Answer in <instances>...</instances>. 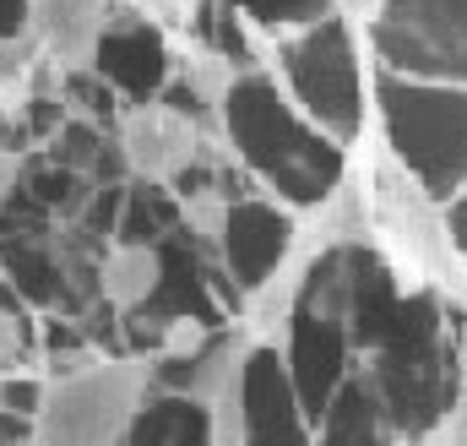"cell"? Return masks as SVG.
Returning <instances> with one entry per match:
<instances>
[{"mask_svg":"<svg viewBox=\"0 0 467 446\" xmlns=\"http://www.w3.org/2000/svg\"><path fill=\"white\" fill-rule=\"evenodd\" d=\"M152 392V359L136 354H119L77 381H49L33 419V446H125L130 419Z\"/></svg>","mask_w":467,"mask_h":446,"instance_id":"1","label":"cell"},{"mask_svg":"<svg viewBox=\"0 0 467 446\" xmlns=\"http://www.w3.org/2000/svg\"><path fill=\"white\" fill-rule=\"evenodd\" d=\"M119 158L141 186H185L191 169L202 164V120L185 104L169 99H141L130 110H119Z\"/></svg>","mask_w":467,"mask_h":446,"instance_id":"2","label":"cell"},{"mask_svg":"<svg viewBox=\"0 0 467 446\" xmlns=\"http://www.w3.org/2000/svg\"><path fill=\"white\" fill-rule=\"evenodd\" d=\"M27 33L60 77H93L104 38L115 33L109 0H27Z\"/></svg>","mask_w":467,"mask_h":446,"instance_id":"3","label":"cell"},{"mask_svg":"<svg viewBox=\"0 0 467 446\" xmlns=\"http://www.w3.org/2000/svg\"><path fill=\"white\" fill-rule=\"evenodd\" d=\"M244 446H316L310 414L294 392L288 359L272 343H255L244 376Z\"/></svg>","mask_w":467,"mask_h":446,"instance_id":"4","label":"cell"},{"mask_svg":"<svg viewBox=\"0 0 467 446\" xmlns=\"http://www.w3.org/2000/svg\"><path fill=\"white\" fill-rule=\"evenodd\" d=\"M294 245V223L277 218L272 207L250 202V207H234V223H229V239H223V256H229L234 278L255 294L288 256Z\"/></svg>","mask_w":467,"mask_h":446,"instance_id":"5","label":"cell"},{"mask_svg":"<svg viewBox=\"0 0 467 446\" xmlns=\"http://www.w3.org/2000/svg\"><path fill=\"white\" fill-rule=\"evenodd\" d=\"M169 278V261L158 245H136V239H115L104 256H99V300L115 311V316H141L158 289Z\"/></svg>","mask_w":467,"mask_h":446,"instance_id":"6","label":"cell"},{"mask_svg":"<svg viewBox=\"0 0 467 446\" xmlns=\"http://www.w3.org/2000/svg\"><path fill=\"white\" fill-rule=\"evenodd\" d=\"M125 446H213V414L185 392H152L130 419Z\"/></svg>","mask_w":467,"mask_h":446,"instance_id":"7","label":"cell"},{"mask_svg":"<svg viewBox=\"0 0 467 446\" xmlns=\"http://www.w3.org/2000/svg\"><path fill=\"white\" fill-rule=\"evenodd\" d=\"M316 430H321V446H391L397 441V430H391V419H386V409H380V398H375V387L364 376L343 381V392L332 398V409H327V419Z\"/></svg>","mask_w":467,"mask_h":446,"instance_id":"8","label":"cell"},{"mask_svg":"<svg viewBox=\"0 0 467 446\" xmlns=\"http://www.w3.org/2000/svg\"><path fill=\"white\" fill-rule=\"evenodd\" d=\"M174 71L185 82V99H191V114L196 110H229L234 88H239V66L223 49H207V44H185L174 55Z\"/></svg>","mask_w":467,"mask_h":446,"instance_id":"9","label":"cell"},{"mask_svg":"<svg viewBox=\"0 0 467 446\" xmlns=\"http://www.w3.org/2000/svg\"><path fill=\"white\" fill-rule=\"evenodd\" d=\"M180 223H185V234L196 239V245H213V250H223V239H229V223H234V191L223 186H196V191H180Z\"/></svg>","mask_w":467,"mask_h":446,"instance_id":"10","label":"cell"},{"mask_svg":"<svg viewBox=\"0 0 467 446\" xmlns=\"http://www.w3.org/2000/svg\"><path fill=\"white\" fill-rule=\"evenodd\" d=\"M213 337H218V327H213L207 316H169V322H163V348H158V359H202Z\"/></svg>","mask_w":467,"mask_h":446,"instance_id":"11","label":"cell"},{"mask_svg":"<svg viewBox=\"0 0 467 446\" xmlns=\"http://www.w3.org/2000/svg\"><path fill=\"white\" fill-rule=\"evenodd\" d=\"M33 354V327L16 305H0V376L5 370H27L22 359Z\"/></svg>","mask_w":467,"mask_h":446,"instance_id":"12","label":"cell"},{"mask_svg":"<svg viewBox=\"0 0 467 446\" xmlns=\"http://www.w3.org/2000/svg\"><path fill=\"white\" fill-rule=\"evenodd\" d=\"M38 60H44V49H38L33 33H0V93H5L16 77H27Z\"/></svg>","mask_w":467,"mask_h":446,"instance_id":"13","label":"cell"},{"mask_svg":"<svg viewBox=\"0 0 467 446\" xmlns=\"http://www.w3.org/2000/svg\"><path fill=\"white\" fill-rule=\"evenodd\" d=\"M22 175H27V169H22V153H16V147H0V213H5L11 196L22 191Z\"/></svg>","mask_w":467,"mask_h":446,"instance_id":"14","label":"cell"},{"mask_svg":"<svg viewBox=\"0 0 467 446\" xmlns=\"http://www.w3.org/2000/svg\"><path fill=\"white\" fill-rule=\"evenodd\" d=\"M0 446H33V419L0 409Z\"/></svg>","mask_w":467,"mask_h":446,"instance_id":"15","label":"cell"},{"mask_svg":"<svg viewBox=\"0 0 467 446\" xmlns=\"http://www.w3.org/2000/svg\"><path fill=\"white\" fill-rule=\"evenodd\" d=\"M152 5L163 11V22H185V16H191V11H185L191 0H152Z\"/></svg>","mask_w":467,"mask_h":446,"instance_id":"16","label":"cell"},{"mask_svg":"<svg viewBox=\"0 0 467 446\" xmlns=\"http://www.w3.org/2000/svg\"><path fill=\"white\" fill-rule=\"evenodd\" d=\"M348 5H369V0H348Z\"/></svg>","mask_w":467,"mask_h":446,"instance_id":"17","label":"cell"}]
</instances>
